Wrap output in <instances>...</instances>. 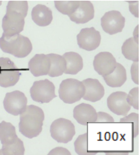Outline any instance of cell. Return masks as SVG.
<instances>
[{
  "mask_svg": "<svg viewBox=\"0 0 140 155\" xmlns=\"http://www.w3.org/2000/svg\"><path fill=\"white\" fill-rule=\"evenodd\" d=\"M44 118V113L40 107L27 106L26 110L20 115L19 131L28 138L38 137L42 131Z\"/></svg>",
  "mask_w": 140,
  "mask_h": 155,
  "instance_id": "cell-1",
  "label": "cell"
},
{
  "mask_svg": "<svg viewBox=\"0 0 140 155\" xmlns=\"http://www.w3.org/2000/svg\"><path fill=\"white\" fill-rule=\"evenodd\" d=\"M0 142L2 149L0 154L23 155L25 148L23 142L18 138L15 127L11 123L2 121L0 123Z\"/></svg>",
  "mask_w": 140,
  "mask_h": 155,
  "instance_id": "cell-2",
  "label": "cell"
},
{
  "mask_svg": "<svg viewBox=\"0 0 140 155\" xmlns=\"http://www.w3.org/2000/svg\"><path fill=\"white\" fill-rule=\"evenodd\" d=\"M0 48L3 52L15 58H24L31 53L33 46L28 38L19 34L12 37L2 35L0 38Z\"/></svg>",
  "mask_w": 140,
  "mask_h": 155,
  "instance_id": "cell-3",
  "label": "cell"
},
{
  "mask_svg": "<svg viewBox=\"0 0 140 155\" xmlns=\"http://www.w3.org/2000/svg\"><path fill=\"white\" fill-rule=\"evenodd\" d=\"M85 87L81 81L75 79H65L59 88L60 99L66 104H73L79 101L84 96Z\"/></svg>",
  "mask_w": 140,
  "mask_h": 155,
  "instance_id": "cell-4",
  "label": "cell"
},
{
  "mask_svg": "<svg viewBox=\"0 0 140 155\" xmlns=\"http://www.w3.org/2000/svg\"><path fill=\"white\" fill-rule=\"evenodd\" d=\"M50 133L51 137L56 142L67 143L75 135V126L70 120L60 118L51 124Z\"/></svg>",
  "mask_w": 140,
  "mask_h": 155,
  "instance_id": "cell-5",
  "label": "cell"
},
{
  "mask_svg": "<svg viewBox=\"0 0 140 155\" xmlns=\"http://www.w3.org/2000/svg\"><path fill=\"white\" fill-rule=\"evenodd\" d=\"M20 69L7 58H0V86L8 87L16 84L20 76Z\"/></svg>",
  "mask_w": 140,
  "mask_h": 155,
  "instance_id": "cell-6",
  "label": "cell"
},
{
  "mask_svg": "<svg viewBox=\"0 0 140 155\" xmlns=\"http://www.w3.org/2000/svg\"><path fill=\"white\" fill-rule=\"evenodd\" d=\"M30 95L35 102L48 103L56 97L55 86L48 79L35 81L30 88Z\"/></svg>",
  "mask_w": 140,
  "mask_h": 155,
  "instance_id": "cell-7",
  "label": "cell"
},
{
  "mask_svg": "<svg viewBox=\"0 0 140 155\" xmlns=\"http://www.w3.org/2000/svg\"><path fill=\"white\" fill-rule=\"evenodd\" d=\"M25 18L20 13L14 10H7L6 14L2 19L3 36L12 37L19 34L24 29Z\"/></svg>",
  "mask_w": 140,
  "mask_h": 155,
  "instance_id": "cell-8",
  "label": "cell"
},
{
  "mask_svg": "<svg viewBox=\"0 0 140 155\" xmlns=\"http://www.w3.org/2000/svg\"><path fill=\"white\" fill-rule=\"evenodd\" d=\"M28 99L23 92L19 90L7 93L3 101L5 111L14 116L23 113L27 106Z\"/></svg>",
  "mask_w": 140,
  "mask_h": 155,
  "instance_id": "cell-9",
  "label": "cell"
},
{
  "mask_svg": "<svg viewBox=\"0 0 140 155\" xmlns=\"http://www.w3.org/2000/svg\"><path fill=\"white\" fill-rule=\"evenodd\" d=\"M126 19L117 10H111L101 18V27L105 32L113 35L122 32L125 26Z\"/></svg>",
  "mask_w": 140,
  "mask_h": 155,
  "instance_id": "cell-10",
  "label": "cell"
},
{
  "mask_svg": "<svg viewBox=\"0 0 140 155\" xmlns=\"http://www.w3.org/2000/svg\"><path fill=\"white\" fill-rule=\"evenodd\" d=\"M77 41L79 48L87 51H92L99 46L101 35L94 27L82 28L77 35Z\"/></svg>",
  "mask_w": 140,
  "mask_h": 155,
  "instance_id": "cell-11",
  "label": "cell"
},
{
  "mask_svg": "<svg viewBox=\"0 0 140 155\" xmlns=\"http://www.w3.org/2000/svg\"><path fill=\"white\" fill-rule=\"evenodd\" d=\"M117 63L115 57L112 54L108 51H102L95 56L93 68L98 74L104 77L115 70Z\"/></svg>",
  "mask_w": 140,
  "mask_h": 155,
  "instance_id": "cell-12",
  "label": "cell"
},
{
  "mask_svg": "<svg viewBox=\"0 0 140 155\" xmlns=\"http://www.w3.org/2000/svg\"><path fill=\"white\" fill-rule=\"evenodd\" d=\"M127 94L123 91H116L111 94L107 99V107L117 115L126 116L131 106L127 101Z\"/></svg>",
  "mask_w": 140,
  "mask_h": 155,
  "instance_id": "cell-13",
  "label": "cell"
},
{
  "mask_svg": "<svg viewBox=\"0 0 140 155\" xmlns=\"http://www.w3.org/2000/svg\"><path fill=\"white\" fill-rule=\"evenodd\" d=\"M85 87V92L82 99L95 102L100 101L104 95V87L99 81L95 79H86L82 81Z\"/></svg>",
  "mask_w": 140,
  "mask_h": 155,
  "instance_id": "cell-14",
  "label": "cell"
},
{
  "mask_svg": "<svg viewBox=\"0 0 140 155\" xmlns=\"http://www.w3.org/2000/svg\"><path fill=\"white\" fill-rule=\"evenodd\" d=\"M73 116L80 124L87 126L89 123L96 122L97 113L92 106L85 103H81L74 107Z\"/></svg>",
  "mask_w": 140,
  "mask_h": 155,
  "instance_id": "cell-15",
  "label": "cell"
},
{
  "mask_svg": "<svg viewBox=\"0 0 140 155\" xmlns=\"http://www.w3.org/2000/svg\"><path fill=\"white\" fill-rule=\"evenodd\" d=\"M51 61L49 56L45 54H36L29 61L28 68L35 77L48 75L50 70Z\"/></svg>",
  "mask_w": 140,
  "mask_h": 155,
  "instance_id": "cell-16",
  "label": "cell"
},
{
  "mask_svg": "<svg viewBox=\"0 0 140 155\" xmlns=\"http://www.w3.org/2000/svg\"><path fill=\"white\" fill-rule=\"evenodd\" d=\"M94 7L90 1H80L78 8L69 17L77 24H84L94 18Z\"/></svg>",
  "mask_w": 140,
  "mask_h": 155,
  "instance_id": "cell-17",
  "label": "cell"
},
{
  "mask_svg": "<svg viewBox=\"0 0 140 155\" xmlns=\"http://www.w3.org/2000/svg\"><path fill=\"white\" fill-rule=\"evenodd\" d=\"M32 18L36 25L40 27H46L53 21V12L45 5L39 4L32 9Z\"/></svg>",
  "mask_w": 140,
  "mask_h": 155,
  "instance_id": "cell-18",
  "label": "cell"
},
{
  "mask_svg": "<svg viewBox=\"0 0 140 155\" xmlns=\"http://www.w3.org/2000/svg\"><path fill=\"white\" fill-rule=\"evenodd\" d=\"M62 56L66 61L65 74L76 75L82 70L83 68V60L79 54L74 51H69L65 53Z\"/></svg>",
  "mask_w": 140,
  "mask_h": 155,
  "instance_id": "cell-19",
  "label": "cell"
},
{
  "mask_svg": "<svg viewBox=\"0 0 140 155\" xmlns=\"http://www.w3.org/2000/svg\"><path fill=\"white\" fill-rule=\"evenodd\" d=\"M107 86L118 87L123 86L127 80L126 70L121 64L117 63L116 68L111 74L103 77Z\"/></svg>",
  "mask_w": 140,
  "mask_h": 155,
  "instance_id": "cell-20",
  "label": "cell"
},
{
  "mask_svg": "<svg viewBox=\"0 0 140 155\" xmlns=\"http://www.w3.org/2000/svg\"><path fill=\"white\" fill-rule=\"evenodd\" d=\"M51 61L50 70L48 75L51 77L63 75L66 68V61L63 56L55 54H48Z\"/></svg>",
  "mask_w": 140,
  "mask_h": 155,
  "instance_id": "cell-21",
  "label": "cell"
},
{
  "mask_svg": "<svg viewBox=\"0 0 140 155\" xmlns=\"http://www.w3.org/2000/svg\"><path fill=\"white\" fill-rule=\"evenodd\" d=\"M122 52L125 58L133 62H139V45L135 42L133 38H130L123 43L122 46Z\"/></svg>",
  "mask_w": 140,
  "mask_h": 155,
  "instance_id": "cell-22",
  "label": "cell"
},
{
  "mask_svg": "<svg viewBox=\"0 0 140 155\" xmlns=\"http://www.w3.org/2000/svg\"><path fill=\"white\" fill-rule=\"evenodd\" d=\"M79 3L80 1H55L54 5L60 13L70 15L78 8Z\"/></svg>",
  "mask_w": 140,
  "mask_h": 155,
  "instance_id": "cell-23",
  "label": "cell"
},
{
  "mask_svg": "<svg viewBox=\"0 0 140 155\" xmlns=\"http://www.w3.org/2000/svg\"><path fill=\"white\" fill-rule=\"evenodd\" d=\"M88 142H89V135L86 133L83 135H79L74 142V147L76 153L79 155H87L93 154L89 151L88 149Z\"/></svg>",
  "mask_w": 140,
  "mask_h": 155,
  "instance_id": "cell-24",
  "label": "cell"
},
{
  "mask_svg": "<svg viewBox=\"0 0 140 155\" xmlns=\"http://www.w3.org/2000/svg\"><path fill=\"white\" fill-rule=\"evenodd\" d=\"M7 10H14L23 15L26 18L28 11V4L27 1H9L8 2Z\"/></svg>",
  "mask_w": 140,
  "mask_h": 155,
  "instance_id": "cell-25",
  "label": "cell"
},
{
  "mask_svg": "<svg viewBox=\"0 0 140 155\" xmlns=\"http://www.w3.org/2000/svg\"><path fill=\"white\" fill-rule=\"evenodd\" d=\"M120 122L121 123H132L133 127V137L135 138L139 135V115L136 113H132L130 115H126L122 118Z\"/></svg>",
  "mask_w": 140,
  "mask_h": 155,
  "instance_id": "cell-26",
  "label": "cell"
},
{
  "mask_svg": "<svg viewBox=\"0 0 140 155\" xmlns=\"http://www.w3.org/2000/svg\"><path fill=\"white\" fill-rule=\"evenodd\" d=\"M127 102L131 106H132L134 109H139V88L136 87L132 88L127 97Z\"/></svg>",
  "mask_w": 140,
  "mask_h": 155,
  "instance_id": "cell-27",
  "label": "cell"
},
{
  "mask_svg": "<svg viewBox=\"0 0 140 155\" xmlns=\"http://www.w3.org/2000/svg\"><path fill=\"white\" fill-rule=\"evenodd\" d=\"M131 78L132 81L136 84H139V62H134L131 68Z\"/></svg>",
  "mask_w": 140,
  "mask_h": 155,
  "instance_id": "cell-28",
  "label": "cell"
},
{
  "mask_svg": "<svg viewBox=\"0 0 140 155\" xmlns=\"http://www.w3.org/2000/svg\"><path fill=\"white\" fill-rule=\"evenodd\" d=\"M96 122L98 123H113L115 122L114 118L110 115L105 112L99 111L97 113V118Z\"/></svg>",
  "mask_w": 140,
  "mask_h": 155,
  "instance_id": "cell-29",
  "label": "cell"
},
{
  "mask_svg": "<svg viewBox=\"0 0 140 155\" xmlns=\"http://www.w3.org/2000/svg\"><path fill=\"white\" fill-rule=\"evenodd\" d=\"M127 2L129 4V10H130V12L136 18H139V1Z\"/></svg>",
  "mask_w": 140,
  "mask_h": 155,
  "instance_id": "cell-30",
  "label": "cell"
},
{
  "mask_svg": "<svg viewBox=\"0 0 140 155\" xmlns=\"http://www.w3.org/2000/svg\"><path fill=\"white\" fill-rule=\"evenodd\" d=\"M49 154H69L70 155V153L67 149L63 147H56L53 149Z\"/></svg>",
  "mask_w": 140,
  "mask_h": 155,
  "instance_id": "cell-31",
  "label": "cell"
},
{
  "mask_svg": "<svg viewBox=\"0 0 140 155\" xmlns=\"http://www.w3.org/2000/svg\"><path fill=\"white\" fill-rule=\"evenodd\" d=\"M139 25H137L136 27L134 29L133 32V39L135 41V42L139 45Z\"/></svg>",
  "mask_w": 140,
  "mask_h": 155,
  "instance_id": "cell-32",
  "label": "cell"
}]
</instances>
